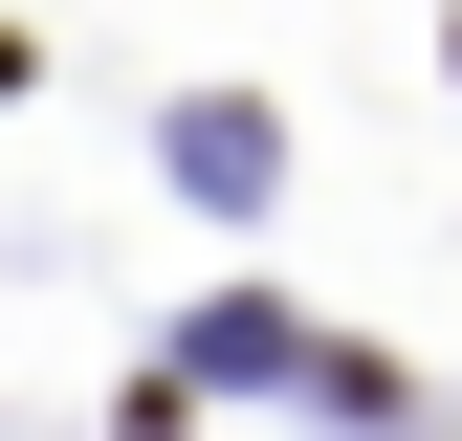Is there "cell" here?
<instances>
[{
	"instance_id": "cell-1",
	"label": "cell",
	"mask_w": 462,
	"mask_h": 441,
	"mask_svg": "<svg viewBox=\"0 0 462 441\" xmlns=\"http://www.w3.org/2000/svg\"><path fill=\"white\" fill-rule=\"evenodd\" d=\"M177 177H199V199H264L286 133H264V110H177Z\"/></svg>"
},
{
	"instance_id": "cell-2",
	"label": "cell",
	"mask_w": 462,
	"mask_h": 441,
	"mask_svg": "<svg viewBox=\"0 0 462 441\" xmlns=\"http://www.w3.org/2000/svg\"><path fill=\"white\" fill-rule=\"evenodd\" d=\"M0 89H23V44H0Z\"/></svg>"
}]
</instances>
